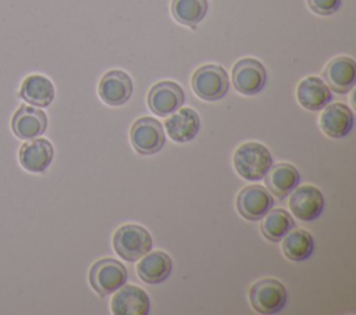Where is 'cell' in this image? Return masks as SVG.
Instances as JSON below:
<instances>
[{"label":"cell","instance_id":"cell-6","mask_svg":"<svg viewBox=\"0 0 356 315\" xmlns=\"http://www.w3.org/2000/svg\"><path fill=\"white\" fill-rule=\"evenodd\" d=\"M132 147L142 155H153L159 153L165 143V132L163 125L152 117L138 118L129 132Z\"/></svg>","mask_w":356,"mask_h":315},{"label":"cell","instance_id":"cell-9","mask_svg":"<svg viewBox=\"0 0 356 315\" xmlns=\"http://www.w3.org/2000/svg\"><path fill=\"white\" fill-rule=\"evenodd\" d=\"M274 205L271 193L260 185H249L236 196L238 214L248 221H260Z\"/></svg>","mask_w":356,"mask_h":315},{"label":"cell","instance_id":"cell-10","mask_svg":"<svg viewBox=\"0 0 356 315\" xmlns=\"http://www.w3.org/2000/svg\"><path fill=\"white\" fill-rule=\"evenodd\" d=\"M185 93L182 87L172 80H160L154 83L147 93V105L159 117H167L182 107Z\"/></svg>","mask_w":356,"mask_h":315},{"label":"cell","instance_id":"cell-12","mask_svg":"<svg viewBox=\"0 0 356 315\" xmlns=\"http://www.w3.org/2000/svg\"><path fill=\"white\" fill-rule=\"evenodd\" d=\"M11 129L22 140L40 137L47 129V115L39 107L22 104L11 118Z\"/></svg>","mask_w":356,"mask_h":315},{"label":"cell","instance_id":"cell-3","mask_svg":"<svg viewBox=\"0 0 356 315\" xmlns=\"http://www.w3.org/2000/svg\"><path fill=\"white\" fill-rule=\"evenodd\" d=\"M248 296L252 308L263 315L280 312L288 300V291L284 283L274 278H264L254 282Z\"/></svg>","mask_w":356,"mask_h":315},{"label":"cell","instance_id":"cell-22","mask_svg":"<svg viewBox=\"0 0 356 315\" xmlns=\"http://www.w3.org/2000/svg\"><path fill=\"white\" fill-rule=\"evenodd\" d=\"M281 248L284 255L288 259L300 262L312 257L314 250V240L307 230L295 229V230H289L282 237Z\"/></svg>","mask_w":356,"mask_h":315},{"label":"cell","instance_id":"cell-18","mask_svg":"<svg viewBox=\"0 0 356 315\" xmlns=\"http://www.w3.org/2000/svg\"><path fill=\"white\" fill-rule=\"evenodd\" d=\"M168 137L175 143L192 140L200 130V118L193 108H178L164 122Z\"/></svg>","mask_w":356,"mask_h":315},{"label":"cell","instance_id":"cell-20","mask_svg":"<svg viewBox=\"0 0 356 315\" xmlns=\"http://www.w3.org/2000/svg\"><path fill=\"white\" fill-rule=\"evenodd\" d=\"M263 179L273 196L284 198L300 183V173L292 164L278 162L270 167Z\"/></svg>","mask_w":356,"mask_h":315},{"label":"cell","instance_id":"cell-21","mask_svg":"<svg viewBox=\"0 0 356 315\" xmlns=\"http://www.w3.org/2000/svg\"><path fill=\"white\" fill-rule=\"evenodd\" d=\"M18 96L33 107L44 108L53 103L56 90L53 82L47 76L32 74L22 80Z\"/></svg>","mask_w":356,"mask_h":315},{"label":"cell","instance_id":"cell-8","mask_svg":"<svg viewBox=\"0 0 356 315\" xmlns=\"http://www.w3.org/2000/svg\"><path fill=\"white\" fill-rule=\"evenodd\" d=\"M289 194V210L296 219L312 222L323 214L325 204L324 196L316 186L298 185Z\"/></svg>","mask_w":356,"mask_h":315},{"label":"cell","instance_id":"cell-13","mask_svg":"<svg viewBox=\"0 0 356 315\" xmlns=\"http://www.w3.org/2000/svg\"><path fill=\"white\" fill-rule=\"evenodd\" d=\"M54 157L53 144L43 137L26 140L19 147L18 160L21 167L31 173H43Z\"/></svg>","mask_w":356,"mask_h":315},{"label":"cell","instance_id":"cell-7","mask_svg":"<svg viewBox=\"0 0 356 315\" xmlns=\"http://www.w3.org/2000/svg\"><path fill=\"white\" fill-rule=\"evenodd\" d=\"M267 82L264 65L252 57L241 58L232 68L234 87L245 96H254L261 92Z\"/></svg>","mask_w":356,"mask_h":315},{"label":"cell","instance_id":"cell-14","mask_svg":"<svg viewBox=\"0 0 356 315\" xmlns=\"http://www.w3.org/2000/svg\"><path fill=\"white\" fill-rule=\"evenodd\" d=\"M111 298V312L114 315H147L150 311L149 294L135 286L122 284Z\"/></svg>","mask_w":356,"mask_h":315},{"label":"cell","instance_id":"cell-23","mask_svg":"<svg viewBox=\"0 0 356 315\" xmlns=\"http://www.w3.org/2000/svg\"><path fill=\"white\" fill-rule=\"evenodd\" d=\"M295 228V221L292 215L282 208H271L263 218L260 223L261 235L273 241L278 243L282 237Z\"/></svg>","mask_w":356,"mask_h":315},{"label":"cell","instance_id":"cell-2","mask_svg":"<svg viewBox=\"0 0 356 315\" xmlns=\"http://www.w3.org/2000/svg\"><path fill=\"white\" fill-rule=\"evenodd\" d=\"M113 247L118 257L135 262L152 250L153 239L146 228L138 223H125L114 232Z\"/></svg>","mask_w":356,"mask_h":315},{"label":"cell","instance_id":"cell-19","mask_svg":"<svg viewBox=\"0 0 356 315\" xmlns=\"http://www.w3.org/2000/svg\"><path fill=\"white\" fill-rule=\"evenodd\" d=\"M171 269L172 259L161 250L146 253L136 264V273L139 279L147 284H157L167 280Z\"/></svg>","mask_w":356,"mask_h":315},{"label":"cell","instance_id":"cell-17","mask_svg":"<svg viewBox=\"0 0 356 315\" xmlns=\"http://www.w3.org/2000/svg\"><path fill=\"white\" fill-rule=\"evenodd\" d=\"M296 99L303 108L309 111H318L330 104L332 100V92L323 78L310 75L298 83Z\"/></svg>","mask_w":356,"mask_h":315},{"label":"cell","instance_id":"cell-15","mask_svg":"<svg viewBox=\"0 0 356 315\" xmlns=\"http://www.w3.org/2000/svg\"><path fill=\"white\" fill-rule=\"evenodd\" d=\"M324 82L328 85L331 90L339 94H345L356 83V62L353 58L346 56H339L332 58L324 72Z\"/></svg>","mask_w":356,"mask_h":315},{"label":"cell","instance_id":"cell-4","mask_svg":"<svg viewBox=\"0 0 356 315\" xmlns=\"http://www.w3.org/2000/svg\"><path fill=\"white\" fill-rule=\"evenodd\" d=\"M229 87L227 71L217 64H206L192 75V90L204 101L221 100Z\"/></svg>","mask_w":356,"mask_h":315},{"label":"cell","instance_id":"cell-5","mask_svg":"<svg viewBox=\"0 0 356 315\" xmlns=\"http://www.w3.org/2000/svg\"><path fill=\"white\" fill-rule=\"evenodd\" d=\"M127 279L128 271L125 265L114 258L97 259L89 269V283L100 297L118 290L125 284Z\"/></svg>","mask_w":356,"mask_h":315},{"label":"cell","instance_id":"cell-11","mask_svg":"<svg viewBox=\"0 0 356 315\" xmlns=\"http://www.w3.org/2000/svg\"><path fill=\"white\" fill-rule=\"evenodd\" d=\"M134 92V83L131 76L122 69L107 71L97 86V93L102 101L111 107H120L125 104Z\"/></svg>","mask_w":356,"mask_h":315},{"label":"cell","instance_id":"cell-25","mask_svg":"<svg viewBox=\"0 0 356 315\" xmlns=\"http://www.w3.org/2000/svg\"><path fill=\"white\" fill-rule=\"evenodd\" d=\"M307 7L317 15L327 17L337 12L342 0H306Z\"/></svg>","mask_w":356,"mask_h":315},{"label":"cell","instance_id":"cell-1","mask_svg":"<svg viewBox=\"0 0 356 315\" xmlns=\"http://www.w3.org/2000/svg\"><path fill=\"white\" fill-rule=\"evenodd\" d=\"M273 165L270 150L257 142H246L234 153V168L238 175L246 180L254 182L264 178Z\"/></svg>","mask_w":356,"mask_h":315},{"label":"cell","instance_id":"cell-16","mask_svg":"<svg viewBox=\"0 0 356 315\" xmlns=\"http://www.w3.org/2000/svg\"><path fill=\"white\" fill-rule=\"evenodd\" d=\"M355 115L343 103L327 104L320 115V128L331 139H342L353 128Z\"/></svg>","mask_w":356,"mask_h":315},{"label":"cell","instance_id":"cell-24","mask_svg":"<svg viewBox=\"0 0 356 315\" xmlns=\"http://www.w3.org/2000/svg\"><path fill=\"white\" fill-rule=\"evenodd\" d=\"M207 0H172L171 14L181 25L195 28L207 12Z\"/></svg>","mask_w":356,"mask_h":315}]
</instances>
